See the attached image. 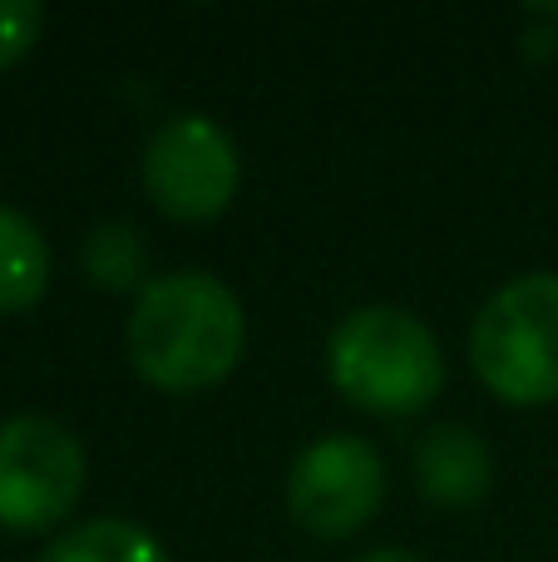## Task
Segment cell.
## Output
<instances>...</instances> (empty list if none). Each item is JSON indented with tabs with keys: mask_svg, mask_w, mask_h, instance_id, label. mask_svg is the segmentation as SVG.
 I'll list each match as a JSON object with an SVG mask.
<instances>
[{
	"mask_svg": "<svg viewBox=\"0 0 558 562\" xmlns=\"http://www.w3.org/2000/svg\"><path fill=\"white\" fill-rule=\"evenodd\" d=\"M124 350L134 375L158 395H198L237 370L247 350V311L237 291L203 267L164 272L134 296Z\"/></svg>",
	"mask_w": 558,
	"mask_h": 562,
	"instance_id": "obj_1",
	"label": "cell"
},
{
	"mask_svg": "<svg viewBox=\"0 0 558 562\" xmlns=\"http://www.w3.org/2000/svg\"><path fill=\"white\" fill-rule=\"evenodd\" d=\"M326 375L346 405L376 419H405L440 400L445 350L411 306L366 301L346 311L326 336Z\"/></svg>",
	"mask_w": 558,
	"mask_h": 562,
	"instance_id": "obj_2",
	"label": "cell"
},
{
	"mask_svg": "<svg viewBox=\"0 0 558 562\" xmlns=\"http://www.w3.org/2000/svg\"><path fill=\"white\" fill-rule=\"evenodd\" d=\"M470 366L494 400L539 409L558 400V272L510 277L470 321Z\"/></svg>",
	"mask_w": 558,
	"mask_h": 562,
	"instance_id": "obj_3",
	"label": "cell"
},
{
	"mask_svg": "<svg viewBox=\"0 0 558 562\" xmlns=\"http://www.w3.org/2000/svg\"><path fill=\"white\" fill-rule=\"evenodd\" d=\"M89 484V454L55 415L0 419V528L49 533L79 508Z\"/></svg>",
	"mask_w": 558,
	"mask_h": 562,
	"instance_id": "obj_4",
	"label": "cell"
},
{
	"mask_svg": "<svg viewBox=\"0 0 558 562\" xmlns=\"http://www.w3.org/2000/svg\"><path fill=\"white\" fill-rule=\"evenodd\" d=\"M144 193L174 223H213L233 207L243 188V154L237 138L213 114H174L144 144Z\"/></svg>",
	"mask_w": 558,
	"mask_h": 562,
	"instance_id": "obj_5",
	"label": "cell"
},
{
	"mask_svg": "<svg viewBox=\"0 0 558 562\" xmlns=\"http://www.w3.org/2000/svg\"><path fill=\"white\" fill-rule=\"evenodd\" d=\"M386 504V459L361 435H322L287 469V514L312 538H351Z\"/></svg>",
	"mask_w": 558,
	"mask_h": 562,
	"instance_id": "obj_6",
	"label": "cell"
},
{
	"mask_svg": "<svg viewBox=\"0 0 558 562\" xmlns=\"http://www.w3.org/2000/svg\"><path fill=\"white\" fill-rule=\"evenodd\" d=\"M415 488L425 504L445 508V514L480 508L494 488V449L484 445L475 425L440 419L415 445Z\"/></svg>",
	"mask_w": 558,
	"mask_h": 562,
	"instance_id": "obj_7",
	"label": "cell"
},
{
	"mask_svg": "<svg viewBox=\"0 0 558 562\" xmlns=\"http://www.w3.org/2000/svg\"><path fill=\"white\" fill-rule=\"evenodd\" d=\"M49 243L40 223L20 207L0 203V316H20V311L40 306L49 291Z\"/></svg>",
	"mask_w": 558,
	"mask_h": 562,
	"instance_id": "obj_8",
	"label": "cell"
},
{
	"mask_svg": "<svg viewBox=\"0 0 558 562\" xmlns=\"http://www.w3.org/2000/svg\"><path fill=\"white\" fill-rule=\"evenodd\" d=\"M79 272H85L89 286L114 291V296H129V291H144L148 281V243L134 223L124 217H104L85 233L79 243Z\"/></svg>",
	"mask_w": 558,
	"mask_h": 562,
	"instance_id": "obj_9",
	"label": "cell"
},
{
	"mask_svg": "<svg viewBox=\"0 0 558 562\" xmlns=\"http://www.w3.org/2000/svg\"><path fill=\"white\" fill-rule=\"evenodd\" d=\"M40 562H168V548L134 518H85L65 528Z\"/></svg>",
	"mask_w": 558,
	"mask_h": 562,
	"instance_id": "obj_10",
	"label": "cell"
},
{
	"mask_svg": "<svg viewBox=\"0 0 558 562\" xmlns=\"http://www.w3.org/2000/svg\"><path fill=\"white\" fill-rule=\"evenodd\" d=\"M40 30H45V10L35 0H0V69L20 65L35 49Z\"/></svg>",
	"mask_w": 558,
	"mask_h": 562,
	"instance_id": "obj_11",
	"label": "cell"
},
{
	"mask_svg": "<svg viewBox=\"0 0 558 562\" xmlns=\"http://www.w3.org/2000/svg\"><path fill=\"white\" fill-rule=\"evenodd\" d=\"M351 562H425L421 553H411V548H371V553L351 558Z\"/></svg>",
	"mask_w": 558,
	"mask_h": 562,
	"instance_id": "obj_12",
	"label": "cell"
}]
</instances>
